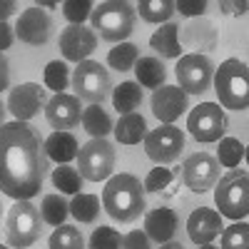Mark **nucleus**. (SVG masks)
<instances>
[{"label":"nucleus","instance_id":"nucleus-4","mask_svg":"<svg viewBox=\"0 0 249 249\" xmlns=\"http://www.w3.org/2000/svg\"><path fill=\"white\" fill-rule=\"evenodd\" d=\"M92 28L107 43H124L135 33V8L124 0H105L92 8Z\"/></svg>","mask_w":249,"mask_h":249},{"label":"nucleus","instance_id":"nucleus-49","mask_svg":"<svg viewBox=\"0 0 249 249\" xmlns=\"http://www.w3.org/2000/svg\"><path fill=\"white\" fill-rule=\"evenodd\" d=\"M0 212H3V207H0Z\"/></svg>","mask_w":249,"mask_h":249},{"label":"nucleus","instance_id":"nucleus-26","mask_svg":"<svg viewBox=\"0 0 249 249\" xmlns=\"http://www.w3.org/2000/svg\"><path fill=\"white\" fill-rule=\"evenodd\" d=\"M112 105L115 110H120L122 115H130L142 105V90L137 82H122L112 90Z\"/></svg>","mask_w":249,"mask_h":249},{"label":"nucleus","instance_id":"nucleus-2","mask_svg":"<svg viewBox=\"0 0 249 249\" xmlns=\"http://www.w3.org/2000/svg\"><path fill=\"white\" fill-rule=\"evenodd\" d=\"M102 207L117 222H135L144 212V187L132 175H115L105 184Z\"/></svg>","mask_w":249,"mask_h":249},{"label":"nucleus","instance_id":"nucleus-13","mask_svg":"<svg viewBox=\"0 0 249 249\" xmlns=\"http://www.w3.org/2000/svg\"><path fill=\"white\" fill-rule=\"evenodd\" d=\"M45 105H48V92L35 82H23V85L13 88L8 97V110L15 115L18 122L33 120Z\"/></svg>","mask_w":249,"mask_h":249},{"label":"nucleus","instance_id":"nucleus-5","mask_svg":"<svg viewBox=\"0 0 249 249\" xmlns=\"http://www.w3.org/2000/svg\"><path fill=\"white\" fill-rule=\"evenodd\" d=\"M214 202L219 214L230 219H244L249 212V177L244 170H230L217 184Z\"/></svg>","mask_w":249,"mask_h":249},{"label":"nucleus","instance_id":"nucleus-9","mask_svg":"<svg viewBox=\"0 0 249 249\" xmlns=\"http://www.w3.org/2000/svg\"><path fill=\"white\" fill-rule=\"evenodd\" d=\"M187 130L197 142H217L227 132V115L217 102H202L187 117Z\"/></svg>","mask_w":249,"mask_h":249},{"label":"nucleus","instance_id":"nucleus-38","mask_svg":"<svg viewBox=\"0 0 249 249\" xmlns=\"http://www.w3.org/2000/svg\"><path fill=\"white\" fill-rule=\"evenodd\" d=\"M62 13L72 25H82V20L92 15V3L90 0H68V3H62Z\"/></svg>","mask_w":249,"mask_h":249},{"label":"nucleus","instance_id":"nucleus-43","mask_svg":"<svg viewBox=\"0 0 249 249\" xmlns=\"http://www.w3.org/2000/svg\"><path fill=\"white\" fill-rule=\"evenodd\" d=\"M18 10V3L13 0H0V23H5V18H10Z\"/></svg>","mask_w":249,"mask_h":249},{"label":"nucleus","instance_id":"nucleus-39","mask_svg":"<svg viewBox=\"0 0 249 249\" xmlns=\"http://www.w3.org/2000/svg\"><path fill=\"white\" fill-rule=\"evenodd\" d=\"M204 10H207L204 0H179V3H175V13H182L187 18H202Z\"/></svg>","mask_w":249,"mask_h":249},{"label":"nucleus","instance_id":"nucleus-31","mask_svg":"<svg viewBox=\"0 0 249 249\" xmlns=\"http://www.w3.org/2000/svg\"><path fill=\"white\" fill-rule=\"evenodd\" d=\"M68 214H70V207L60 195L43 197V207H40V217H43V222H48L53 227H60V224H65Z\"/></svg>","mask_w":249,"mask_h":249},{"label":"nucleus","instance_id":"nucleus-19","mask_svg":"<svg viewBox=\"0 0 249 249\" xmlns=\"http://www.w3.org/2000/svg\"><path fill=\"white\" fill-rule=\"evenodd\" d=\"M182 43L190 50H199V53H210L217 48L219 43V33L214 28L212 20L207 18H195L182 28ZM197 53V55H199Z\"/></svg>","mask_w":249,"mask_h":249},{"label":"nucleus","instance_id":"nucleus-22","mask_svg":"<svg viewBox=\"0 0 249 249\" xmlns=\"http://www.w3.org/2000/svg\"><path fill=\"white\" fill-rule=\"evenodd\" d=\"M135 75H137V85L142 88H150V90H157L164 85V65L160 57H140L135 62Z\"/></svg>","mask_w":249,"mask_h":249},{"label":"nucleus","instance_id":"nucleus-48","mask_svg":"<svg viewBox=\"0 0 249 249\" xmlns=\"http://www.w3.org/2000/svg\"><path fill=\"white\" fill-rule=\"evenodd\" d=\"M0 249H8V247H5V244H0Z\"/></svg>","mask_w":249,"mask_h":249},{"label":"nucleus","instance_id":"nucleus-14","mask_svg":"<svg viewBox=\"0 0 249 249\" xmlns=\"http://www.w3.org/2000/svg\"><path fill=\"white\" fill-rule=\"evenodd\" d=\"M95 45H97V37L85 25H68L60 33L62 55H65V60H70V62H77V65L82 60H88V55L95 50Z\"/></svg>","mask_w":249,"mask_h":249},{"label":"nucleus","instance_id":"nucleus-35","mask_svg":"<svg viewBox=\"0 0 249 249\" xmlns=\"http://www.w3.org/2000/svg\"><path fill=\"white\" fill-rule=\"evenodd\" d=\"M222 249H249V224L237 222L222 230Z\"/></svg>","mask_w":249,"mask_h":249},{"label":"nucleus","instance_id":"nucleus-34","mask_svg":"<svg viewBox=\"0 0 249 249\" xmlns=\"http://www.w3.org/2000/svg\"><path fill=\"white\" fill-rule=\"evenodd\" d=\"M45 85L50 90H55L57 95H62L70 85V68L60 60H53L45 65Z\"/></svg>","mask_w":249,"mask_h":249},{"label":"nucleus","instance_id":"nucleus-24","mask_svg":"<svg viewBox=\"0 0 249 249\" xmlns=\"http://www.w3.org/2000/svg\"><path fill=\"white\" fill-rule=\"evenodd\" d=\"M117 142L122 144H137L140 140H144V135H147V122H144L142 115L137 112H130V115H122L120 122L112 127Z\"/></svg>","mask_w":249,"mask_h":249},{"label":"nucleus","instance_id":"nucleus-28","mask_svg":"<svg viewBox=\"0 0 249 249\" xmlns=\"http://www.w3.org/2000/svg\"><path fill=\"white\" fill-rule=\"evenodd\" d=\"M140 18L147 23H167L175 15V3L172 0H140Z\"/></svg>","mask_w":249,"mask_h":249},{"label":"nucleus","instance_id":"nucleus-12","mask_svg":"<svg viewBox=\"0 0 249 249\" xmlns=\"http://www.w3.org/2000/svg\"><path fill=\"white\" fill-rule=\"evenodd\" d=\"M219 179V162L207 155V152H195L184 160L182 164V182L187 184V190H192L197 195L212 190Z\"/></svg>","mask_w":249,"mask_h":249},{"label":"nucleus","instance_id":"nucleus-6","mask_svg":"<svg viewBox=\"0 0 249 249\" xmlns=\"http://www.w3.org/2000/svg\"><path fill=\"white\" fill-rule=\"evenodd\" d=\"M40 237V210L30 199H20L10 207L5 219V239L10 247L28 249Z\"/></svg>","mask_w":249,"mask_h":249},{"label":"nucleus","instance_id":"nucleus-25","mask_svg":"<svg viewBox=\"0 0 249 249\" xmlns=\"http://www.w3.org/2000/svg\"><path fill=\"white\" fill-rule=\"evenodd\" d=\"M82 124L92 135V140H102L107 132H112V117L102 110V105H90L82 110Z\"/></svg>","mask_w":249,"mask_h":249},{"label":"nucleus","instance_id":"nucleus-11","mask_svg":"<svg viewBox=\"0 0 249 249\" xmlns=\"http://www.w3.org/2000/svg\"><path fill=\"white\" fill-rule=\"evenodd\" d=\"M144 150H147V157L152 162L170 164L184 150V135L175 124H160L157 130L144 135Z\"/></svg>","mask_w":249,"mask_h":249},{"label":"nucleus","instance_id":"nucleus-8","mask_svg":"<svg viewBox=\"0 0 249 249\" xmlns=\"http://www.w3.org/2000/svg\"><path fill=\"white\" fill-rule=\"evenodd\" d=\"M80 177L90 179V182H100L107 179L115 170V147L102 137V140H90L88 144H82L80 152Z\"/></svg>","mask_w":249,"mask_h":249},{"label":"nucleus","instance_id":"nucleus-21","mask_svg":"<svg viewBox=\"0 0 249 249\" xmlns=\"http://www.w3.org/2000/svg\"><path fill=\"white\" fill-rule=\"evenodd\" d=\"M43 144H45L48 160H55L57 164H68L70 160L77 157V140H75V135H70V132L57 130V132H53Z\"/></svg>","mask_w":249,"mask_h":249},{"label":"nucleus","instance_id":"nucleus-18","mask_svg":"<svg viewBox=\"0 0 249 249\" xmlns=\"http://www.w3.org/2000/svg\"><path fill=\"white\" fill-rule=\"evenodd\" d=\"M224 230L222 227V217L217 210H210V207H199L190 214L187 219V234L190 239L199 247V244H210L212 239L219 237V232Z\"/></svg>","mask_w":249,"mask_h":249},{"label":"nucleus","instance_id":"nucleus-33","mask_svg":"<svg viewBox=\"0 0 249 249\" xmlns=\"http://www.w3.org/2000/svg\"><path fill=\"white\" fill-rule=\"evenodd\" d=\"M53 184L55 190L65 195H77L82 190V177L77 170L68 167V164H57V170H53Z\"/></svg>","mask_w":249,"mask_h":249},{"label":"nucleus","instance_id":"nucleus-20","mask_svg":"<svg viewBox=\"0 0 249 249\" xmlns=\"http://www.w3.org/2000/svg\"><path fill=\"white\" fill-rule=\"evenodd\" d=\"M177 224H179V219H177L175 210L157 207V210H152L144 217V234L157 244H167V242H172V237L177 232Z\"/></svg>","mask_w":249,"mask_h":249},{"label":"nucleus","instance_id":"nucleus-29","mask_svg":"<svg viewBox=\"0 0 249 249\" xmlns=\"http://www.w3.org/2000/svg\"><path fill=\"white\" fill-rule=\"evenodd\" d=\"M68 207H70V214H72L77 222H85V224L95 222L97 214H100V199H97L95 195H82V192H77Z\"/></svg>","mask_w":249,"mask_h":249},{"label":"nucleus","instance_id":"nucleus-37","mask_svg":"<svg viewBox=\"0 0 249 249\" xmlns=\"http://www.w3.org/2000/svg\"><path fill=\"white\" fill-rule=\"evenodd\" d=\"M90 249H122V237L112 227H97L90 237Z\"/></svg>","mask_w":249,"mask_h":249},{"label":"nucleus","instance_id":"nucleus-7","mask_svg":"<svg viewBox=\"0 0 249 249\" xmlns=\"http://www.w3.org/2000/svg\"><path fill=\"white\" fill-rule=\"evenodd\" d=\"M72 90H75L77 100L92 102V105H102L112 92L110 72L95 60H82L77 65V70L72 72Z\"/></svg>","mask_w":249,"mask_h":249},{"label":"nucleus","instance_id":"nucleus-42","mask_svg":"<svg viewBox=\"0 0 249 249\" xmlns=\"http://www.w3.org/2000/svg\"><path fill=\"white\" fill-rule=\"evenodd\" d=\"M13 28L8 25V23H0V53L3 50H8L10 45H13Z\"/></svg>","mask_w":249,"mask_h":249},{"label":"nucleus","instance_id":"nucleus-32","mask_svg":"<svg viewBox=\"0 0 249 249\" xmlns=\"http://www.w3.org/2000/svg\"><path fill=\"white\" fill-rule=\"evenodd\" d=\"M50 249H85V239H82L77 227L60 224L50 234Z\"/></svg>","mask_w":249,"mask_h":249},{"label":"nucleus","instance_id":"nucleus-41","mask_svg":"<svg viewBox=\"0 0 249 249\" xmlns=\"http://www.w3.org/2000/svg\"><path fill=\"white\" fill-rule=\"evenodd\" d=\"M8 85H10V62L3 53H0V92L8 90Z\"/></svg>","mask_w":249,"mask_h":249},{"label":"nucleus","instance_id":"nucleus-1","mask_svg":"<svg viewBox=\"0 0 249 249\" xmlns=\"http://www.w3.org/2000/svg\"><path fill=\"white\" fill-rule=\"evenodd\" d=\"M48 155L37 130L28 122H5L0 127V190L13 199H30L43 190Z\"/></svg>","mask_w":249,"mask_h":249},{"label":"nucleus","instance_id":"nucleus-45","mask_svg":"<svg viewBox=\"0 0 249 249\" xmlns=\"http://www.w3.org/2000/svg\"><path fill=\"white\" fill-rule=\"evenodd\" d=\"M160 249H184V247H182L179 242H167V244H162Z\"/></svg>","mask_w":249,"mask_h":249},{"label":"nucleus","instance_id":"nucleus-40","mask_svg":"<svg viewBox=\"0 0 249 249\" xmlns=\"http://www.w3.org/2000/svg\"><path fill=\"white\" fill-rule=\"evenodd\" d=\"M122 249H150V237L144 232H130L122 237Z\"/></svg>","mask_w":249,"mask_h":249},{"label":"nucleus","instance_id":"nucleus-10","mask_svg":"<svg viewBox=\"0 0 249 249\" xmlns=\"http://www.w3.org/2000/svg\"><path fill=\"white\" fill-rule=\"evenodd\" d=\"M177 82H179V90L184 92H192V95H202L210 90L212 85V75H214V65H212V60L207 57V55H184L179 57L177 62Z\"/></svg>","mask_w":249,"mask_h":249},{"label":"nucleus","instance_id":"nucleus-17","mask_svg":"<svg viewBox=\"0 0 249 249\" xmlns=\"http://www.w3.org/2000/svg\"><path fill=\"white\" fill-rule=\"evenodd\" d=\"M45 117L48 122L53 124L55 130H70L75 127V124L80 122L82 117V107H80V100L75 95H55L53 100H48V105H45Z\"/></svg>","mask_w":249,"mask_h":249},{"label":"nucleus","instance_id":"nucleus-36","mask_svg":"<svg viewBox=\"0 0 249 249\" xmlns=\"http://www.w3.org/2000/svg\"><path fill=\"white\" fill-rule=\"evenodd\" d=\"M244 160V144L234 137H222L219 140V162L224 167H237Z\"/></svg>","mask_w":249,"mask_h":249},{"label":"nucleus","instance_id":"nucleus-23","mask_svg":"<svg viewBox=\"0 0 249 249\" xmlns=\"http://www.w3.org/2000/svg\"><path fill=\"white\" fill-rule=\"evenodd\" d=\"M150 48L155 53H160L162 57H177L179 60V53H182V48H179V28L175 23H164L150 37Z\"/></svg>","mask_w":249,"mask_h":249},{"label":"nucleus","instance_id":"nucleus-44","mask_svg":"<svg viewBox=\"0 0 249 249\" xmlns=\"http://www.w3.org/2000/svg\"><path fill=\"white\" fill-rule=\"evenodd\" d=\"M219 8L227 10V13H232V15H244L247 13V3H227V0H222Z\"/></svg>","mask_w":249,"mask_h":249},{"label":"nucleus","instance_id":"nucleus-47","mask_svg":"<svg viewBox=\"0 0 249 249\" xmlns=\"http://www.w3.org/2000/svg\"><path fill=\"white\" fill-rule=\"evenodd\" d=\"M199 249H217V247H212V244H199Z\"/></svg>","mask_w":249,"mask_h":249},{"label":"nucleus","instance_id":"nucleus-15","mask_svg":"<svg viewBox=\"0 0 249 249\" xmlns=\"http://www.w3.org/2000/svg\"><path fill=\"white\" fill-rule=\"evenodd\" d=\"M15 33L28 45H45L50 40V33H53V20H50V15L45 10L30 8L18 18Z\"/></svg>","mask_w":249,"mask_h":249},{"label":"nucleus","instance_id":"nucleus-27","mask_svg":"<svg viewBox=\"0 0 249 249\" xmlns=\"http://www.w3.org/2000/svg\"><path fill=\"white\" fill-rule=\"evenodd\" d=\"M175 184H177V175L172 170H167V167L150 170V175L144 177V182H142L144 192H162L164 197L175 195Z\"/></svg>","mask_w":249,"mask_h":249},{"label":"nucleus","instance_id":"nucleus-30","mask_svg":"<svg viewBox=\"0 0 249 249\" xmlns=\"http://www.w3.org/2000/svg\"><path fill=\"white\" fill-rule=\"evenodd\" d=\"M137 60H140V53H137V45H132V43H120L107 53V65L120 72L132 70Z\"/></svg>","mask_w":249,"mask_h":249},{"label":"nucleus","instance_id":"nucleus-16","mask_svg":"<svg viewBox=\"0 0 249 249\" xmlns=\"http://www.w3.org/2000/svg\"><path fill=\"white\" fill-rule=\"evenodd\" d=\"M187 110V92L177 85H162L152 92V115L162 124H172Z\"/></svg>","mask_w":249,"mask_h":249},{"label":"nucleus","instance_id":"nucleus-46","mask_svg":"<svg viewBox=\"0 0 249 249\" xmlns=\"http://www.w3.org/2000/svg\"><path fill=\"white\" fill-rule=\"evenodd\" d=\"M3 124H5V105L0 102V127H3Z\"/></svg>","mask_w":249,"mask_h":249},{"label":"nucleus","instance_id":"nucleus-3","mask_svg":"<svg viewBox=\"0 0 249 249\" xmlns=\"http://www.w3.org/2000/svg\"><path fill=\"white\" fill-rule=\"evenodd\" d=\"M219 105L227 110H247L249 105V68L247 62L230 57L212 75Z\"/></svg>","mask_w":249,"mask_h":249}]
</instances>
